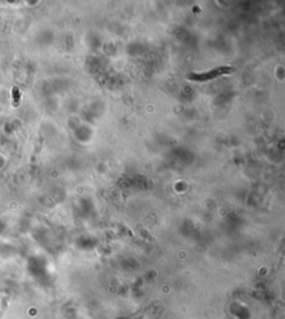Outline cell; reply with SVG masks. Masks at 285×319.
<instances>
[{
	"mask_svg": "<svg viewBox=\"0 0 285 319\" xmlns=\"http://www.w3.org/2000/svg\"><path fill=\"white\" fill-rule=\"evenodd\" d=\"M233 72H234L233 67L222 66V67H217V68H214L206 73H193V74H189V75L187 76V78L193 81H206L214 78H217V77H220V76L222 75H227V74H230V73Z\"/></svg>",
	"mask_w": 285,
	"mask_h": 319,
	"instance_id": "cell-1",
	"label": "cell"
}]
</instances>
